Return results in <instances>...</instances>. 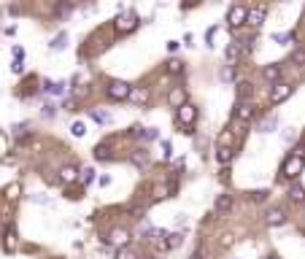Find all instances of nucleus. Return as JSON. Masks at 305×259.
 Instances as JSON below:
<instances>
[{"label": "nucleus", "instance_id": "nucleus-39", "mask_svg": "<svg viewBox=\"0 0 305 259\" xmlns=\"http://www.w3.org/2000/svg\"><path fill=\"white\" fill-rule=\"evenodd\" d=\"M265 197H267V192H265V189H259V192H251V200H265Z\"/></svg>", "mask_w": 305, "mask_h": 259}, {"label": "nucleus", "instance_id": "nucleus-5", "mask_svg": "<svg viewBox=\"0 0 305 259\" xmlns=\"http://www.w3.org/2000/svg\"><path fill=\"white\" fill-rule=\"evenodd\" d=\"M303 167H305V159H300V157H286L284 159V165H281V173L286 176V179H297L300 173H303Z\"/></svg>", "mask_w": 305, "mask_h": 259}, {"label": "nucleus", "instance_id": "nucleus-26", "mask_svg": "<svg viewBox=\"0 0 305 259\" xmlns=\"http://www.w3.org/2000/svg\"><path fill=\"white\" fill-rule=\"evenodd\" d=\"M84 133H87L84 121H73V124H71V135H76V138H84Z\"/></svg>", "mask_w": 305, "mask_h": 259}, {"label": "nucleus", "instance_id": "nucleus-43", "mask_svg": "<svg viewBox=\"0 0 305 259\" xmlns=\"http://www.w3.org/2000/svg\"><path fill=\"white\" fill-rule=\"evenodd\" d=\"M267 259H281V257H278V254H270V257Z\"/></svg>", "mask_w": 305, "mask_h": 259}, {"label": "nucleus", "instance_id": "nucleus-2", "mask_svg": "<svg viewBox=\"0 0 305 259\" xmlns=\"http://www.w3.org/2000/svg\"><path fill=\"white\" fill-rule=\"evenodd\" d=\"M246 19H248V8L241 6V3H235V6L227 11V24H229L232 30L243 27V24H246Z\"/></svg>", "mask_w": 305, "mask_h": 259}, {"label": "nucleus", "instance_id": "nucleus-6", "mask_svg": "<svg viewBox=\"0 0 305 259\" xmlns=\"http://www.w3.org/2000/svg\"><path fill=\"white\" fill-rule=\"evenodd\" d=\"M138 27V17H135L133 11H124L116 17V30L119 33H133V30Z\"/></svg>", "mask_w": 305, "mask_h": 259}, {"label": "nucleus", "instance_id": "nucleus-4", "mask_svg": "<svg viewBox=\"0 0 305 259\" xmlns=\"http://www.w3.org/2000/svg\"><path fill=\"white\" fill-rule=\"evenodd\" d=\"M130 92H133V86L127 84V81H111L106 89V95L111 100H130Z\"/></svg>", "mask_w": 305, "mask_h": 259}, {"label": "nucleus", "instance_id": "nucleus-7", "mask_svg": "<svg viewBox=\"0 0 305 259\" xmlns=\"http://www.w3.org/2000/svg\"><path fill=\"white\" fill-rule=\"evenodd\" d=\"M235 119L238 121H248V119H254V116H257V105L251 103V100H248V103H238L235 105Z\"/></svg>", "mask_w": 305, "mask_h": 259}, {"label": "nucleus", "instance_id": "nucleus-23", "mask_svg": "<svg viewBox=\"0 0 305 259\" xmlns=\"http://www.w3.org/2000/svg\"><path fill=\"white\" fill-rule=\"evenodd\" d=\"M276 124H278L276 116H267V119L259 121V133H273V130H276Z\"/></svg>", "mask_w": 305, "mask_h": 259}, {"label": "nucleus", "instance_id": "nucleus-9", "mask_svg": "<svg viewBox=\"0 0 305 259\" xmlns=\"http://www.w3.org/2000/svg\"><path fill=\"white\" fill-rule=\"evenodd\" d=\"M265 17H267V8H265V6H251V8H248L246 24H248V27H259V24L265 22Z\"/></svg>", "mask_w": 305, "mask_h": 259}, {"label": "nucleus", "instance_id": "nucleus-40", "mask_svg": "<svg viewBox=\"0 0 305 259\" xmlns=\"http://www.w3.org/2000/svg\"><path fill=\"white\" fill-rule=\"evenodd\" d=\"M294 157H300V159H305V143H300L297 149H294Z\"/></svg>", "mask_w": 305, "mask_h": 259}, {"label": "nucleus", "instance_id": "nucleus-16", "mask_svg": "<svg viewBox=\"0 0 305 259\" xmlns=\"http://www.w3.org/2000/svg\"><path fill=\"white\" fill-rule=\"evenodd\" d=\"M286 197L292 202H305V189L300 184H292V186H289V192H286Z\"/></svg>", "mask_w": 305, "mask_h": 259}, {"label": "nucleus", "instance_id": "nucleus-31", "mask_svg": "<svg viewBox=\"0 0 305 259\" xmlns=\"http://www.w3.org/2000/svg\"><path fill=\"white\" fill-rule=\"evenodd\" d=\"M27 121H19V124H14L11 127V135H17V138H22V135H24V130H27Z\"/></svg>", "mask_w": 305, "mask_h": 259}, {"label": "nucleus", "instance_id": "nucleus-42", "mask_svg": "<svg viewBox=\"0 0 305 259\" xmlns=\"http://www.w3.org/2000/svg\"><path fill=\"white\" fill-rule=\"evenodd\" d=\"M178 49V40H168V52H176Z\"/></svg>", "mask_w": 305, "mask_h": 259}, {"label": "nucleus", "instance_id": "nucleus-30", "mask_svg": "<svg viewBox=\"0 0 305 259\" xmlns=\"http://www.w3.org/2000/svg\"><path fill=\"white\" fill-rule=\"evenodd\" d=\"M292 62L303 68V65H305V49H294V52H292Z\"/></svg>", "mask_w": 305, "mask_h": 259}, {"label": "nucleus", "instance_id": "nucleus-44", "mask_svg": "<svg viewBox=\"0 0 305 259\" xmlns=\"http://www.w3.org/2000/svg\"><path fill=\"white\" fill-rule=\"evenodd\" d=\"M149 259H154V257H149Z\"/></svg>", "mask_w": 305, "mask_h": 259}, {"label": "nucleus", "instance_id": "nucleus-35", "mask_svg": "<svg viewBox=\"0 0 305 259\" xmlns=\"http://www.w3.org/2000/svg\"><path fill=\"white\" fill-rule=\"evenodd\" d=\"M30 200H33V202H41V205H49V202H52L46 195H30Z\"/></svg>", "mask_w": 305, "mask_h": 259}, {"label": "nucleus", "instance_id": "nucleus-13", "mask_svg": "<svg viewBox=\"0 0 305 259\" xmlns=\"http://www.w3.org/2000/svg\"><path fill=\"white\" fill-rule=\"evenodd\" d=\"M130 162H133L135 167H149V151H143V149H135L133 154H130Z\"/></svg>", "mask_w": 305, "mask_h": 259}, {"label": "nucleus", "instance_id": "nucleus-11", "mask_svg": "<svg viewBox=\"0 0 305 259\" xmlns=\"http://www.w3.org/2000/svg\"><path fill=\"white\" fill-rule=\"evenodd\" d=\"M262 79L270 81L273 86L281 84V81H278V79H281V68H278V65H265V68H262Z\"/></svg>", "mask_w": 305, "mask_h": 259}, {"label": "nucleus", "instance_id": "nucleus-1", "mask_svg": "<svg viewBox=\"0 0 305 259\" xmlns=\"http://www.w3.org/2000/svg\"><path fill=\"white\" fill-rule=\"evenodd\" d=\"M194 121H197V108H194L192 103H187L184 108H178V124L184 127V133H189V135L194 133V130H192Z\"/></svg>", "mask_w": 305, "mask_h": 259}, {"label": "nucleus", "instance_id": "nucleus-38", "mask_svg": "<svg viewBox=\"0 0 305 259\" xmlns=\"http://www.w3.org/2000/svg\"><path fill=\"white\" fill-rule=\"evenodd\" d=\"M6 195H8V197H11V200H14V197H19V184L8 186V189H6Z\"/></svg>", "mask_w": 305, "mask_h": 259}, {"label": "nucleus", "instance_id": "nucleus-27", "mask_svg": "<svg viewBox=\"0 0 305 259\" xmlns=\"http://www.w3.org/2000/svg\"><path fill=\"white\" fill-rule=\"evenodd\" d=\"M229 143H232V133L224 130V133L219 135V149H229Z\"/></svg>", "mask_w": 305, "mask_h": 259}, {"label": "nucleus", "instance_id": "nucleus-14", "mask_svg": "<svg viewBox=\"0 0 305 259\" xmlns=\"http://www.w3.org/2000/svg\"><path fill=\"white\" fill-rule=\"evenodd\" d=\"M254 95V86L251 81H241L238 84V103H248V98Z\"/></svg>", "mask_w": 305, "mask_h": 259}, {"label": "nucleus", "instance_id": "nucleus-19", "mask_svg": "<svg viewBox=\"0 0 305 259\" xmlns=\"http://www.w3.org/2000/svg\"><path fill=\"white\" fill-rule=\"evenodd\" d=\"M49 46H52L54 52H62V49L68 46V33H65V30H62V33H57V38H54Z\"/></svg>", "mask_w": 305, "mask_h": 259}, {"label": "nucleus", "instance_id": "nucleus-22", "mask_svg": "<svg viewBox=\"0 0 305 259\" xmlns=\"http://www.w3.org/2000/svg\"><path fill=\"white\" fill-rule=\"evenodd\" d=\"M130 100H133V103H146V100H149V92H146V89H141V86H133Z\"/></svg>", "mask_w": 305, "mask_h": 259}, {"label": "nucleus", "instance_id": "nucleus-15", "mask_svg": "<svg viewBox=\"0 0 305 259\" xmlns=\"http://www.w3.org/2000/svg\"><path fill=\"white\" fill-rule=\"evenodd\" d=\"M95 159H100V162H111L114 159V154H111V146L108 143H100V146H95Z\"/></svg>", "mask_w": 305, "mask_h": 259}, {"label": "nucleus", "instance_id": "nucleus-17", "mask_svg": "<svg viewBox=\"0 0 305 259\" xmlns=\"http://www.w3.org/2000/svg\"><path fill=\"white\" fill-rule=\"evenodd\" d=\"M78 179V170L73 165H65L62 170H59V181H65V184H71V181Z\"/></svg>", "mask_w": 305, "mask_h": 259}, {"label": "nucleus", "instance_id": "nucleus-36", "mask_svg": "<svg viewBox=\"0 0 305 259\" xmlns=\"http://www.w3.org/2000/svg\"><path fill=\"white\" fill-rule=\"evenodd\" d=\"M11 70H14V73H22V70H24V62H22V60H14V62H11Z\"/></svg>", "mask_w": 305, "mask_h": 259}, {"label": "nucleus", "instance_id": "nucleus-10", "mask_svg": "<svg viewBox=\"0 0 305 259\" xmlns=\"http://www.w3.org/2000/svg\"><path fill=\"white\" fill-rule=\"evenodd\" d=\"M108 240H111L114 246H119V248H127V243H130V232L124 230V227H116V230H111Z\"/></svg>", "mask_w": 305, "mask_h": 259}, {"label": "nucleus", "instance_id": "nucleus-33", "mask_svg": "<svg viewBox=\"0 0 305 259\" xmlns=\"http://www.w3.org/2000/svg\"><path fill=\"white\" fill-rule=\"evenodd\" d=\"M52 116H57V105L46 103V105H43V119H52Z\"/></svg>", "mask_w": 305, "mask_h": 259}, {"label": "nucleus", "instance_id": "nucleus-12", "mask_svg": "<svg viewBox=\"0 0 305 259\" xmlns=\"http://www.w3.org/2000/svg\"><path fill=\"white\" fill-rule=\"evenodd\" d=\"M267 224H270V227H281V224H286V213H284L281 208H273V211L267 213Z\"/></svg>", "mask_w": 305, "mask_h": 259}, {"label": "nucleus", "instance_id": "nucleus-24", "mask_svg": "<svg viewBox=\"0 0 305 259\" xmlns=\"http://www.w3.org/2000/svg\"><path fill=\"white\" fill-rule=\"evenodd\" d=\"M89 116H92L97 124H108V121H111V114H106V111H97V108L89 111Z\"/></svg>", "mask_w": 305, "mask_h": 259}, {"label": "nucleus", "instance_id": "nucleus-25", "mask_svg": "<svg viewBox=\"0 0 305 259\" xmlns=\"http://www.w3.org/2000/svg\"><path fill=\"white\" fill-rule=\"evenodd\" d=\"M181 70H184V62H181V60H168V73H171V76H178Z\"/></svg>", "mask_w": 305, "mask_h": 259}, {"label": "nucleus", "instance_id": "nucleus-8", "mask_svg": "<svg viewBox=\"0 0 305 259\" xmlns=\"http://www.w3.org/2000/svg\"><path fill=\"white\" fill-rule=\"evenodd\" d=\"M168 105L171 108H184L187 105V89L184 86H173L171 92H168Z\"/></svg>", "mask_w": 305, "mask_h": 259}, {"label": "nucleus", "instance_id": "nucleus-34", "mask_svg": "<svg viewBox=\"0 0 305 259\" xmlns=\"http://www.w3.org/2000/svg\"><path fill=\"white\" fill-rule=\"evenodd\" d=\"M92 179H95V170H92V167H84V170H81V181H84V184H89Z\"/></svg>", "mask_w": 305, "mask_h": 259}, {"label": "nucleus", "instance_id": "nucleus-41", "mask_svg": "<svg viewBox=\"0 0 305 259\" xmlns=\"http://www.w3.org/2000/svg\"><path fill=\"white\" fill-rule=\"evenodd\" d=\"M219 76H222L224 81H229V79H232V68H224V70H222V73H219Z\"/></svg>", "mask_w": 305, "mask_h": 259}, {"label": "nucleus", "instance_id": "nucleus-29", "mask_svg": "<svg viewBox=\"0 0 305 259\" xmlns=\"http://www.w3.org/2000/svg\"><path fill=\"white\" fill-rule=\"evenodd\" d=\"M216 159L222 162V165H229V159H232V149H219Z\"/></svg>", "mask_w": 305, "mask_h": 259}, {"label": "nucleus", "instance_id": "nucleus-21", "mask_svg": "<svg viewBox=\"0 0 305 259\" xmlns=\"http://www.w3.org/2000/svg\"><path fill=\"white\" fill-rule=\"evenodd\" d=\"M224 57H227V62H238V57H241V46H238V43H229V46L224 49Z\"/></svg>", "mask_w": 305, "mask_h": 259}, {"label": "nucleus", "instance_id": "nucleus-18", "mask_svg": "<svg viewBox=\"0 0 305 259\" xmlns=\"http://www.w3.org/2000/svg\"><path fill=\"white\" fill-rule=\"evenodd\" d=\"M232 208V197L229 195H219L216 197V213H227Z\"/></svg>", "mask_w": 305, "mask_h": 259}, {"label": "nucleus", "instance_id": "nucleus-3", "mask_svg": "<svg viewBox=\"0 0 305 259\" xmlns=\"http://www.w3.org/2000/svg\"><path fill=\"white\" fill-rule=\"evenodd\" d=\"M294 92V86L292 84H276V86H270V105H281L284 100H289Z\"/></svg>", "mask_w": 305, "mask_h": 259}, {"label": "nucleus", "instance_id": "nucleus-20", "mask_svg": "<svg viewBox=\"0 0 305 259\" xmlns=\"http://www.w3.org/2000/svg\"><path fill=\"white\" fill-rule=\"evenodd\" d=\"M43 89H46L49 95H62L65 92V81H57V84H54V81H43Z\"/></svg>", "mask_w": 305, "mask_h": 259}, {"label": "nucleus", "instance_id": "nucleus-37", "mask_svg": "<svg viewBox=\"0 0 305 259\" xmlns=\"http://www.w3.org/2000/svg\"><path fill=\"white\" fill-rule=\"evenodd\" d=\"M162 157L171 159V140H162Z\"/></svg>", "mask_w": 305, "mask_h": 259}, {"label": "nucleus", "instance_id": "nucleus-32", "mask_svg": "<svg viewBox=\"0 0 305 259\" xmlns=\"http://www.w3.org/2000/svg\"><path fill=\"white\" fill-rule=\"evenodd\" d=\"M116 259H138V254H135L133 248H119Z\"/></svg>", "mask_w": 305, "mask_h": 259}, {"label": "nucleus", "instance_id": "nucleus-28", "mask_svg": "<svg viewBox=\"0 0 305 259\" xmlns=\"http://www.w3.org/2000/svg\"><path fill=\"white\" fill-rule=\"evenodd\" d=\"M178 246H181V235H178V232L168 235V240H165V248H178Z\"/></svg>", "mask_w": 305, "mask_h": 259}]
</instances>
